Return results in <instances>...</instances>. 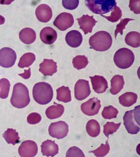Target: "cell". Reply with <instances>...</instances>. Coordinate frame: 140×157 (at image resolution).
I'll list each match as a JSON object with an SVG mask.
<instances>
[{
  "label": "cell",
  "mask_w": 140,
  "mask_h": 157,
  "mask_svg": "<svg viewBox=\"0 0 140 157\" xmlns=\"http://www.w3.org/2000/svg\"><path fill=\"white\" fill-rule=\"evenodd\" d=\"M30 101L29 90L25 85L21 82L15 84L10 99L12 106L18 109H23L28 105Z\"/></svg>",
  "instance_id": "6da1fadb"
},
{
  "label": "cell",
  "mask_w": 140,
  "mask_h": 157,
  "mask_svg": "<svg viewBox=\"0 0 140 157\" xmlns=\"http://www.w3.org/2000/svg\"><path fill=\"white\" fill-rule=\"evenodd\" d=\"M33 95L36 102L45 105L50 103L52 100L53 90L51 85L46 82H38L33 88Z\"/></svg>",
  "instance_id": "7a4b0ae2"
},
{
  "label": "cell",
  "mask_w": 140,
  "mask_h": 157,
  "mask_svg": "<svg viewBox=\"0 0 140 157\" xmlns=\"http://www.w3.org/2000/svg\"><path fill=\"white\" fill-rule=\"evenodd\" d=\"M112 39L110 34L105 31H100L95 33L91 37L89 43L91 47L95 50L104 52L111 47Z\"/></svg>",
  "instance_id": "3957f363"
},
{
  "label": "cell",
  "mask_w": 140,
  "mask_h": 157,
  "mask_svg": "<svg viewBox=\"0 0 140 157\" xmlns=\"http://www.w3.org/2000/svg\"><path fill=\"white\" fill-rule=\"evenodd\" d=\"M85 3L92 12L100 15L111 11L117 6L115 0H87Z\"/></svg>",
  "instance_id": "277c9868"
},
{
  "label": "cell",
  "mask_w": 140,
  "mask_h": 157,
  "mask_svg": "<svg viewBox=\"0 0 140 157\" xmlns=\"http://www.w3.org/2000/svg\"><path fill=\"white\" fill-rule=\"evenodd\" d=\"M140 105L137 106L133 110L127 111L123 117L124 125L129 133L136 134L140 131Z\"/></svg>",
  "instance_id": "5b68a950"
},
{
  "label": "cell",
  "mask_w": 140,
  "mask_h": 157,
  "mask_svg": "<svg viewBox=\"0 0 140 157\" xmlns=\"http://www.w3.org/2000/svg\"><path fill=\"white\" fill-rule=\"evenodd\" d=\"M114 62L118 67L125 69L131 67L134 60V56L130 49L126 48H120L115 54Z\"/></svg>",
  "instance_id": "8992f818"
},
{
  "label": "cell",
  "mask_w": 140,
  "mask_h": 157,
  "mask_svg": "<svg viewBox=\"0 0 140 157\" xmlns=\"http://www.w3.org/2000/svg\"><path fill=\"white\" fill-rule=\"evenodd\" d=\"M50 136L57 139H61L67 136L68 132V126L63 121L52 123L49 128Z\"/></svg>",
  "instance_id": "52a82bcc"
},
{
  "label": "cell",
  "mask_w": 140,
  "mask_h": 157,
  "mask_svg": "<svg viewBox=\"0 0 140 157\" xmlns=\"http://www.w3.org/2000/svg\"><path fill=\"white\" fill-rule=\"evenodd\" d=\"M17 56L15 51L9 48H4L0 50V66L6 68L13 67L15 64Z\"/></svg>",
  "instance_id": "ba28073f"
},
{
  "label": "cell",
  "mask_w": 140,
  "mask_h": 157,
  "mask_svg": "<svg viewBox=\"0 0 140 157\" xmlns=\"http://www.w3.org/2000/svg\"><path fill=\"white\" fill-rule=\"evenodd\" d=\"M74 23L73 15L70 13L64 12L57 16L53 24L60 31H64L72 27Z\"/></svg>",
  "instance_id": "9c48e42d"
},
{
  "label": "cell",
  "mask_w": 140,
  "mask_h": 157,
  "mask_svg": "<svg viewBox=\"0 0 140 157\" xmlns=\"http://www.w3.org/2000/svg\"><path fill=\"white\" fill-rule=\"evenodd\" d=\"M90 94L89 81L84 79L79 80L75 87V96L76 100H83L88 97Z\"/></svg>",
  "instance_id": "30bf717a"
},
{
  "label": "cell",
  "mask_w": 140,
  "mask_h": 157,
  "mask_svg": "<svg viewBox=\"0 0 140 157\" xmlns=\"http://www.w3.org/2000/svg\"><path fill=\"white\" fill-rule=\"evenodd\" d=\"M21 157H33L37 155L38 147L37 143L31 140H27L21 143L18 150Z\"/></svg>",
  "instance_id": "8fae6325"
},
{
  "label": "cell",
  "mask_w": 140,
  "mask_h": 157,
  "mask_svg": "<svg viewBox=\"0 0 140 157\" xmlns=\"http://www.w3.org/2000/svg\"><path fill=\"white\" fill-rule=\"evenodd\" d=\"M101 101L97 98H91L82 104L81 106L82 111L89 116H92L98 113L101 107Z\"/></svg>",
  "instance_id": "7c38bea8"
},
{
  "label": "cell",
  "mask_w": 140,
  "mask_h": 157,
  "mask_svg": "<svg viewBox=\"0 0 140 157\" xmlns=\"http://www.w3.org/2000/svg\"><path fill=\"white\" fill-rule=\"evenodd\" d=\"M78 21L80 29L82 30L85 35L92 32L93 27L98 21L93 18V16L88 15H83L80 18L76 19Z\"/></svg>",
  "instance_id": "4fadbf2b"
},
{
  "label": "cell",
  "mask_w": 140,
  "mask_h": 157,
  "mask_svg": "<svg viewBox=\"0 0 140 157\" xmlns=\"http://www.w3.org/2000/svg\"><path fill=\"white\" fill-rule=\"evenodd\" d=\"M35 14L38 21L43 23H47L51 20L53 13L51 8L48 5L43 4L37 7Z\"/></svg>",
  "instance_id": "5bb4252c"
},
{
  "label": "cell",
  "mask_w": 140,
  "mask_h": 157,
  "mask_svg": "<svg viewBox=\"0 0 140 157\" xmlns=\"http://www.w3.org/2000/svg\"><path fill=\"white\" fill-rule=\"evenodd\" d=\"M41 148L43 156L54 157L59 153L58 145L51 140H47L43 142Z\"/></svg>",
  "instance_id": "9a60e30c"
},
{
  "label": "cell",
  "mask_w": 140,
  "mask_h": 157,
  "mask_svg": "<svg viewBox=\"0 0 140 157\" xmlns=\"http://www.w3.org/2000/svg\"><path fill=\"white\" fill-rule=\"evenodd\" d=\"M92 82L93 89L98 94L103 93L108 88V84L106 79L103 76L95 75L90 77Z\"/></svg>",
  "instance_id": "2e32d148"
},
{
  "label": "cell",
  "mask_w": 140,
  "mask_h": 157,
  "mask_svg": "<svg viewBox=\"0 0 140 157\" xmlns=\"http://www.w3.org/2000/svg\"><path fill=\"white\" fill-rule=\"evenodd\" d=\"M56 62L52 59H45L40 65L39 71L44 76H52L57 71Z\"/></svg>",
  "instance_id": "e0dca14e"
},
{
  "label": "cell",
  "mask_w": 140,
  "mask_h": 157,
  "mask_svg": "<svg viewBox=\"0 0 140 157\" xmlns=\"http://www.w3.org/2000/svg\"><path fill=\"white\" fill-rule=\"evenodd\" d=\"M65 40L71 47L77 48L81 44L83 37L79 31L72 30L67 33L65 36Z\"/></svg>",
  "instance_id": "ac0fdd59"
},
{
  "label": "cell",
  "mask_w": 140,
  "mask_h": 157,
  "mask_svg": "<svg viewBox=\"0 0 140 157\" xmlns=\"http://www.w3.org/2000/svg\"><path fill=\"white\" fill-rule=\"evenodd\" d=\"M57 35L56 31L52 27H47L41 31L40 37L42 42L48 45H51L55 42Z\"/></svg>",
  "instance_id": "d6986e66"
},
{
  "label": "cell",
  "mask_w": 140,
  "mask_h": 157,
  "mask_svg": "<svg viewBox=\"0 0 140 157\" xmlns=\"http://www.w3.org/2000/svg\"><path fill=\"white\" fill-rule=\"evenodd\" d=\"M19 37L23 43L30 44L34 42L36 39V33L32 29L25 28L21 30L19 34Z\"/></svg>",
  "instance_id": "ffe728a7"
},
{
  "label": "cell",
  "mask_w": 140,
  "mask_h": 157,
  "mask_svg": "<svg viewBox=\"0 0 140 157\" xmlns=\"http://www.w3.org/2000/svg\"><path fill=\"white\" fill-rule=\"evenodd\" d=\"M56 105L49 107L46 109L45 114L46 117L50 120L56 119L61 117L64 114V106L56 103Z\"/></svg>",
  "instance_id": "44dd1931"
},
{
  "label": "cell",
  "mask_w": 140,
  "mask_h": 157,
  "mask_svg": "<svg viewBox=\"0 0 140 157\" xmlns=\"http://www.w3.org/2000/svg\"><path fill=\"white\" fill-rule=\"evenodd\" d=\"M111 88L110 91L112 95H117L124 86L125 82L123 77L119 75H115L111 79Z\"/></svg>",
  "instance_id": "7402d4cb"
},
{
  "label": "cell",
  "mask_w": 140,
  "mask_h": 157,
  "mask_svg": "<svg viewBox=\"0 0 140 157\" xmlns=\"http://www.w3.org/2000/svg\"><path fill=\"white\" fill-rule=\"evenodd\" d=\"M138 96L133 92H126L119 98L120 103L123 106L129 107L136 103Z\"/></svg>",
  "instance_id": "603a6c76"
},
{
  "label": "cell",
  "mask_w": 140,
  "mask_h": 157,
  "mask_svg": "<svg viewBox=\"0 0 140 157\" xmlns=\"http://www.w3.org/2000/svg\"><path fill=\"white\" fill-rule=\"evenodd\" d=\"M8 144H12L15 145L20 142V137L19 136L18 133L16 131V129L13 128H8L2 135Z\"/></svg>",
  "instance_id": "cb8c5ba5"
},
{
  "label": "cell",
  "mask_w": 140,
  "mask_h": 157,
  "mask_svg": "<svg viewBox=\"0 0 140 157\" xmlns=\"http://www.w3.org/2000/svg\"><path fill=\"white\" fill-rule=\"evenodd\" d=\"M56 99L58 101L65 103L71 101V92L68 87L63 86L56 90Z\"/></svg>",
  "instance_id": "d4e9b609"
},
{
  "label": "cell",
  "mask_w": 140,
  "mask_h": 157,
  "mask_svg": "<svg viewBox=\"0 0 140 157\" xmlns=\"http://www.w3.org/2000/svg\"><path fill=\"white\" fill-rule=\"evenodd\" d=\"M125 42L131 47L138 48L140 46V34L139 33L134 31L129 33L126 35Z\"/></svg>",
  "instance_id": "484cf974"
},
{
  "label": "cell",
  "mask_w": 140,
  "mask_h": 157,
  "mask_svg": "<svg viewBox=\"0 0 140 157\" xmlns=\"http://www.w3.org/2000/svg\"><path fill=\"white\" fill-rule=\"evenodd\" d=\"M86 128L88 134L92 137H96L100 133L99 124L95 120H89L87 124Z\"/></svg>",
  "instance_id": "4316f807"
},
{
  "label": "cell",
  "mask_w": 140,
  "mask_h": 157,
  "mask_svg": "<svg viewBox=\"0 0 140 157\" xmlns=\"http://www.w3.org/2000/svg\"><path fill=\"white\" fill-rule=\"evenodd\" d=\"M35 60V56L31 53L25 54L22 56L18 63V67L21 68L28 67L33 64Z\"/></svg>",
  "instance_id": "83f0119b"
},
{
  "label": "cell",
  "mask_w": 140,
  "mask_h": 157,
  "mask_svg": "<svg viewBox=\"0 0 140 157\" xmlns=\"http://www.w3.org/2000/svg\"><path fill=\"white\" fill-rule=\"evenodd\" d=\"M89 61L87 58L84 56H76L72 60L73 67L78 70H80L86 68Z\"/></svg>",
  "instance_id": "f1b7e54d"
},
{
  "label": "cell",
  "mask_w": 140,
  "mask_h": 157,
  "mask_svg": "<svg viewBox=\"0 0 140 157\" xmlns=\"http://www.w3.org/2000/svg\"><path fill=\"white\" fill-rule=\"evenodd\" d=\"M10 84V81L6 78L0 80V98L5 99L9 96Z\"/></svg>",
  "instance_id": "f546056e"
},
{
  "label": "cell",
  "mask_w": 140,
  "mask_h": 157,
  "mask_svg": "<svg viewBox=\"0 0 140 157\" xmlns=\"http://www.w3.org/2000/svg\"><path fill=\"white\" fill-rule=\"evenodd\" d=\"M119 113V111L117 109L110 105L104 107L102 113V115L105 119L111 120L116 118Z\"/></svg>",
  "instance_id": "4dcf8cb0"
},
{
  "label": "cell",
  "mask_w": 140,
  "mask_h": 157,
  "mask_svg": "<svg viewBox=\"0 0 140 157\" xmlns=\"http://www.w3.org/2000/svg\"><path fill=\"white\" fill-rule=\"evenodd\" d=\"M121 123L116 124L113 122H107L103 126V133L108 138L110 135L117 132Z\"/></svg>",
  "instance_id": "1f68e13d"
},
{
  "label": "cell",
  "mask_w": 140,
  "mask_h": 157,
  "mask_svg": "<svg viewBox=\"0 0 140 157\" xmlns=\"http://www.w3.org/2000/svg\"><path fill=\"white\" fill-rule=\"evenodd\" d=\"M110 150V145L108 140H107L106 144H102L100 147L97 149L89 151V153H93L96 156L98 157H104L109 153Z\"/></svg>",
  "instance_id": "d6a6232c"
},
{
  "label": "cell",
  "mask_w": 140,
  "mask_h": 157,
  "mask_svg": "<svg viewBox=\"0 0 140 157\" xmlns=\"http://www.w3.org/2000/svg\"><path fill=\"white\" fill-rule=\"evenodd\" d=\"M112 10H112L110 16H107L103 15H101V16L105 18L111 22H116L122 17V11L120 8L117 6H115Z\"/></svg>",
  "instance_id": "836d02e7"
},
{
  "label": "cell",
  "mask_w": 140,
  "mask_h": 157,
  "mask_svg": "<svg viewBox=\"0 0 140 157\" xmlns=\"http://www.w3.org/2000/svg\"><path fill=\"white\" fill-rule=\"evenodd\" d=\"M134 20H135L128 18L121 19L120 20V23L117 25L116 29L115 31V39H116L117 35L119 33H120L121 35H123V30L125 29L126 26L127 25L129 21Z\"/></svg>",
  "instance_id": "e575fe53"
},
{
  "label": "cell",
  "mask_w": 140,
  "mask_h": 157,
  "mask_svg": "<svg viewBox=\"0 0 140 157\" xmlns=\"http://www.w3.org/2000/svg\"><path fill=\"white\" fill-rule=\"evenodd\" d=\"M67 157H85V155L83 151L79 147H73L70 148L67 151Z\"/></svg>",
  "instance_id": "d590c367"
},
{
  "label": "cell",
  "mask_w": 140,
  "mask_h": 157,
  "mask_svg": "<svg viewBox=\"0 0 140 157\" xmlns=\"http://www.w3.org/2000/svg\"><path fill=\"white\" fill-rule=\"evenodd\" d=\"M63 6L65 9L70 10L76 9L79 6V0H63Z\"/></svg>",
  "instance_id": "8d00e7d4"
},
{
  "label": "cell",
  "mask_w": 140,
  "mask_h": 157,
  "mask_svg": "<svg viewBox=\"0 0 140 157\" xmlns=\"http://www.w3.org/2000/svg\"><path fill=\"white\" fill-rule=\"evenodd\" d=\"M42 119L41 115L37 113H32L27 117V122L30 124H36L41 122Z\"/></svg>",
  "instance_id": "74e56055"
},
{
  "label": "cell",
  "mask_w": 140,
  "mask_h": 157,
  "mask_svg": "<svg viewBox=\"0 0 140 157\" xmlns=\"http://www.w3.org/2000/svg\"><path fill=\"white\" fill-rule=\"evenodd\" d=\"M129 7L132 11L135 14L140 13V0H131L130 2Z\"/></svg>",
  "instance_id": "f35d334b"
},
{
  "label": "cell",
  "mask_w": 140,
  "mask_h": 157,
  "mask_svg": "<svg viewBox=\"0 0 140 157\" xmlns=\"http://www.w3.org/2000/svg\"><path fill=\"white\" fill-rule=\"evenodd\" d=\"M18 75L25 79H29L31 75V69L29 68L28 70H25L24 73L19 74Z\"/></svg>",
  "instance_id": "ab89813d"
},
{
  "label": "cell",
  "mask_w": 140,
  "mask_h": 157,
  "mask_svg": "<svg viewBox=\"0 0 140 157\" xmlns=\"http://www.w3.org/2000/svg\"><path fill=\"white\" fill-rule=\"evenodd\" d=\"M5 18L3 16L0 15V25L3 24L5 22Z\"/></svg>",
  "instance_id": "60d3db41"
}]
</instances>
